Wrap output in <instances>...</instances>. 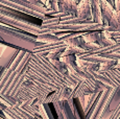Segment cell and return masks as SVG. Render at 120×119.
I'll return each instance as SVG.
<instances>
[{
    "instance_id": "obj_1",
    "label": "cell",
    "mask_w": 120,
    "mask_h": 119,
    "mask_svg": "<svg viewBox=\"0 0 120 119\" xmlns=\"http://www.w3.org/2000/svg\"><path fill=\"white\" fill-rule=\"evenodd\" d=\"M120 104V88H110L99 92L93 107L85 119H108Z\"/></svg>"
},
{
    "instance_id": "obj_2",
    "label": "cell",
    "mask_w": 120,
    "mask_h": 119,
    "mask_svg": "<svg viewBox=\"0 0 120 119\" xmlns=\"http://www.w3.org/2000/svg\"><path fill=\"white\" fill-rule=\"evenodd\" d=\"M56 112L57 119H82L78 114L74 99L52 104Z\"/></svg>"
},
{
    "instance_id": "obj_3",
    "label": "cell",
    "mask_w": 120,
    "mask_h": 119,
    "mask_svg": "<svg viewBox=\"0 0 120 119\" xmlns=\"http://www.w3.org/2000/svg\"><path fill=\"white\" fill-rule=\"evenodd\" d=\"M59 13L67 15H75L76 13V6L78 1H59Z\"/></svg>"
},
{
    "instance_id": "obj_4",
    "label": "cell",
    "mask_w": 120,
    "mask_h": 119,
    "mask_svg": "<svg viewBox=\"0 0 120 119\" xmlns=\"http://www.w3.org/2000/svg\"><path fill=\"white\" fill-rule=\"evenodd\" d=\"M108 119H120V104H118V107L111 113L110 117Z\"/></svg>"
},
{
    "instance_id": "obj_5",
    "label": "cell",
    "mask_w": 120,
    "mask_h": 119,
    "mask_svg": "<svg viewBox=\"0 0 120 119\" xmlns=\"http://www.w3.org/2000/svg\"><path fill=\"white\" fill-rule=\"evenodd\" d=\"M45 109H46V112H47L49 119H55V117L53 116V114H52L51 110H50V108H49V104H45Z\"/></svg>"
}]
</instances>
